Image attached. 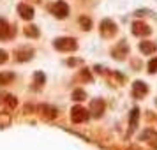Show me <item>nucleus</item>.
I'll return each instance as SVG.
<instances>
[{
  "label": "nucleus",
  "mask_w": 157,
  "mask_h": 150,
  "mask_svg": "<svg viewBox=\"0 0 157 150\" xmlns=\"http://www.w3.org/2000/svg\"><path fill=\"white\" fill-rule=\"evenodd\" d=\"M13 79H14L13 72H0V85H9L13 83Z\"/></svg>",
  "instance_id": "9b49d317"
},
{
  "label": "nucleus",
  "mask_w": 157,
  "mask_h": 150,
  "mask_svg": "<svg viewBox=\"0 0 157 150\" xmlns=\"http://www.w3.org/2000/svg\"><path fill=\"white\" fill-rule=\"evenodd\" d=\"M79 23H81V27H83L85 30H90V29H92V21H90L86 16H81V18H79Z\"/></svg>",
  "instance_id": "f8f14e48"
},
{
  "label": "nucleus",
  "mask_w": 157,
  "mask_h": 150,
  "mask_svg": "<svg viewBox=\"0 0 157 150\" xmlns=\"http://www.w3.org/2000/svg\"><path fill=\"white\" fill-rule=\"evenodd\" d=\"M25 36L37 37V36H39V32H37V29L34 27V25H30V27H27V29H25Z\"/></svg>",
  "instance_id": "ddd939ff"
},
{
  "label": "nucleus",
  "mask_w": 157,
  "mask_h": 150,
  "mask_svg": "<svg viewBox=\"0 0 157 150\" xmlns=\"http://www.w3.org/2000/svg\"><path fill=\"white\" fill-rule=\"evenodd\" d=\"M102 110H104V102H102L101 99L92 102V111H94L95 117H101V115H102Z\"/></svg>",
  "instance_id": "9d476101"
},
{
  "label": "nucleus",
  "mask_w": 157,
  "mask_h": 150,
  "mask_svg": "<svg viewBox=\"0 0 157 150\" xmlns=\"http://www.w3.org/2000/svg\"><path fill=\"white\" fill-rule=\"evenodd\" d=\"M148 71L150 72H155L157 71V57L154 58V60H150V62H148Z\"/></svg>",
  "instance_id": "dca6fc26"
},
{
  "label": "nucleus",
  "mask_w": 157,
  "mask_h": 150,
  "mask_svg": "<svg viewBox=\"0 0 157 150\" xmlns=\"http://www.w3.org/2000/svg\"><path fill=\"white\" fill-rule=\"evenodd\" d=\"M88 117H90V113H88V110H85L83 106H74L71 110V118H72V122H76V124L88 120Z\"/></svg>",
  "instance_id": "f03ea898"
},
{
  "label": "nucleus",
  "mask_w": 157,
  "mask_h": 150,
  "mask_svg": "<svg viewBox=\"0 0 157 150\" xmlns=\"http://www.w3.org/2000/svg\"><path fill=\"white\" fill-rule=\"evenodd\" d=\"M72 99L74 101H81V99H85V92H83V90H74V92H72Z\"/></svg>",
  "instance_id": "4468645a"
},
{
  "label": "nucleus",
  "mask_w": 157,
  "mask_h": 150,
  "mask_svg": "<svg viewBox=\"0 0 157 150\" xmlns=\"http://www.w3.org/2000/svg\"><path fill=\"white\" fill-rule=\"evenodd\" d=\"M101 34L104 37H111L117 34V27H115V23L111 20H104V21L101 23Z\"/></svg>",
  "instance_id": "20e7f679"
},
{
  "label": "nucleus",
  "mask_w": 157,
  "mask_h": 150,
  "mask_svg": "<svg viewBox=\"0 0 157 150\" xmlns=\"http://www.w3.org/2000/svg\"><path fill=\"white\" fill-rule=\"evenodd\" d=\"M150 32H152V29H150L147 23H143V21L132 23V34L134 36H148Z\"/></svg>",
  "instance_id": "39448f33"
},
{
  "label": "nucleus",
  "mask_w": 157,
  "mask_h": 150,
  "mask_svg": "<svg viewBox=\"0 0 157 150\" xmlns=\"http://www.w3.org/2000/svg\"><path fill=\"white\" fill-rule=\"evenodd\" d=\"M53 46L60 51H74L78 48V43L72 37H58V39H55Z\"/></svg>",
  "instance_id": "f257e3e1"
},
{
  "label": "nucleus",
  "mask_w": 157,
  "mask_h": 150,
  "mask_svg": "<svg viewBox=\"0 0 157 150\" xmlns=\"http://www.w3.org/2000/svg\"><path fill=\"white\" fill-rule=\"evenodd\" d=\"M147 92H148V88H147V85H145L143 81H134V87H132L134 97H143Z\"/></svg>",
  "instance_id": "6e6552de"
},
{
  "label": "nucleus",
  "mask_w": 157,
  "mask_h": 150,
  "mask_svg": "<svg viewBox=\"0 0 157 150\" xmlns=\"http://www.w3.org/2000/svg\"><path fill=\"white\" fill-rule=\"evenodd\" d=\"M51 13L62 20V18H65V16L69 14V6L65 2H57L55 6H51Z\"/></svg>",
  "instance_id": "7ed1b4c3"
},
{
  "label": "nucleus",
  "mask_w": 157,
  "mask_h": 150,
  "mask_svg": "<svg viewBox=\"0 0 157 150\" xmlns=\"http://www.w3.org/2000/svg\"><path fill=\"white\" fill-rule=\"evenodd\" d=\"M18 13H20V16H21L23 20H32L34 18V9L29 4H20L18 6Z\"/></svg>",
  "instance_id": "0eeeda50"
},
{
  "label": "nucleus",
  "mask_w": 157,
  "mask_h": 150,
  "mask_svg": "<svg viewBox=\"0 0 157 150\" xmlns=\"http://www.w3.org/2000/svg\"><path fill=\"white\" fill-rule=\"evenodd\" d=\"M6 60H7V53H6L4 50H0V64H4Z\"/></svg>",
  "instance_id": "f3484780"
},
{
  "label": "nucleus",
  "mask_w": 157,
  "mask_h": 150,
  "mask_svg": "<svg viewBox=\"0 0 157 150\" xmlns=\"http://www.w3.org/2000/svg\"><path fill=\"white\" fill-rule=\"evenodd\" d=\"M155 44L152 43V41H141L140 43V50H141V53L143 55H152L154 51H155Z\"/></svg>",
  "instance_id": "1a4fd4ad"
},
{
  "label": "nucleus",
  "mask_w": 157,
  "mask_h": 150,
  "mask_svg": "<svg viewBox=\"0 0 157 150\" xmlns=\"http://www.w3.org/2000/svg\"><path fill=\"white\" fill-rule=\"evenodd\" d=\"M14 36V27H11L6 20H0V39H7Z\"/></svg>",
  "instance_id": "423d86ee"
},
{
  "label": "nucleus",
  "mask_w": 157,
  "mask_h": 150,
  "mask_svg": "<svg viewBox=\"0 0 157 150\" xmlns=\"http://www.w3.org/2000/svg\"><path fill=\"white\" fill-rule=\"evenodd\" d=\"M4 97H6V102H7L9 108H16V99L13 95H4Z\"/></svg>",
  "instance_id": "2eb2a0df"
}]
</instances>
